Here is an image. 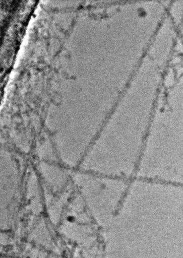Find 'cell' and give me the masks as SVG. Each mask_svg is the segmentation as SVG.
I'll list each match as a JSON object with an SVG mask.
<instances>
[{
    "label": "cell",
    "instance_id": "1",
    "mask_svg": "<svg viewBox=\"0 0 183 258\" xmlns=\"http://www.w3.org/2000/svg\"><path fill=\"white\" fill-rule=\"evenodd\" d=\"M157 98V92L152 85L135 80L127 86L118 99L116 177H134Z\"/></svg>",
    "mask_w": 183,
    "mask_h": 258
}]
</instances>
